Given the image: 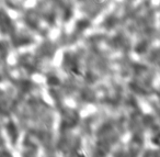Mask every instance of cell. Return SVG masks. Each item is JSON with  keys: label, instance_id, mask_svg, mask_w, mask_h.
Returning a JSON list of instances; mask_svg holds the SVG:
<instances>
[{"label": "cell", "instance_id": "6da1fadb", "mask_svg": "<svg viewBox=\"0 0 160 157\" xmlns=\"http://www.w3.org/2000/svg\"><path fill=\"white\" fill-rule=\"evenodd\" d=\"M89 27V22L88 20H80V21L77 22V27H78V30H85L87 27Z\"/></svg>", "mask_w": 160, "mask_h": 157}, {"label": "cell", "instance_id": "3957f363", "mask_svg": "<svg viewBox=\"0 0 160 157\" xmlns=\"http://www.w3.org/2000/svg\"><path fill=\"white\" fill-rule=\"evenodd\" d=\"M97 1H98V2H102L103 0H97Z\"/></svg>", "mask_w": 160, "mask_h": 157}, {"label": "cell", "instance_id": "7a4b0ae2", "mask_svg": "<svg viewBox=\"0 0 160 157\" xmlns=\"http://www.w3.org/2000/svg\"><path fill=\"white\" fill-rule=\"evenodd\" d=\"M47 84L49 86H57L59 84V79L57 77H55V76H52V77H49V79H47Z\"/></svg>", "mask_w": 160, "mask_h": 157}]
</instances>
